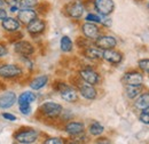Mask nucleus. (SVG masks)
Here are the masks:
<instances>
[{
  "mask_svg": "<svg viewBox=\"0 0 149 144\" xmlns=\"http://www.w3.org/2000/svg\"><path fill=\"white\" fill-rule=\"evenodd\" d=\"M39 112L48 119H56L62 114L63 107L56 102L48 101V102H44L39 107Z\"/></svg>",
  "mask_w": 149,
  "mask_h": 144,
  "instance_id": "f257e3e1",
  "label": "nucleus"
},
{
  "mask_svg": "<svg viewBox=\"0 0 149 144\" xmlns=\"http://www.w3.org/2000/svg\"><path fill=\"white\" fill-rule=\"evenodd\" d=\"M54 88L58 91V94L65 102L74 103L78 101V91L72 86H70L65 82H56L54 85Z\"/></svg>",
  "mask_w": 149,
  "mask_h": 144,
  "instance_id": "f03ea898",
  "label": "nucleus"
},
{
  "mask_svg": "<svg viewBox=\"0 0 149 144\" xmlns=\"http://www.w3.org/2000/svg\"><path fill=\"white\" fill-rule=\"evenodd\" d=\"M64 13L68 17L79 19L85 13V5L81 0H72L64 6Z\"/></svg>",
  "mask_w": 149,
  "mask_h": 144,
  "instance_id": "7ed1b4c3",
  "label": "nucleus"
},
{
  "mask_svg": "<svg viewBox=\"0 0 149 144\" xmlns=\"http://www.w3.org/2000/svg\"><path fill=\"white\" fill-rule=\"evenodd\" d=\"M14 138L23 144L35 143L38 140V132L32 128H21L14 134Z\"/></svg>",
  "mask_w": 149,
  "mask_h": 144,
  "instance_id": "20e7f679",
  "label": "nucleus"
},
{
  "mask_svg": "<svg viewBox=\"0 0 149 144\" xmlns=\"http://www.w3.org/2000/svg\"><path fill=\"white\" fill-rule=\"evenodd\" d=\"M93 7L101 16H109L115 10L113 0H93Z\"/></svg>",
  "mask_w": 149,
  "mask_h": 144,
  "instance_id": "39448f33",
  "label": "nucleus"
},
{
  "mask_svg": "<svg viewBox=\"0 0 149 144\" xmlns=\"http://www.w3.org/2000/svg\"><path fill=\"white\" fill-rule=\"evenodd\" d=\"M23 73V69L17 64H2L0 65V77L5 79L19 78Z\"/></svg>",
  "mask_w": 149,
  "mask_h": 144,
  "instance_id": "423d86ee",
  "label": "nucleus"
},
{
  "mask_svg": "<svg viewBox=\"0 0 149 144\" xmlns=\"http://www.w3.org/2000/svg\"><path fill=\"white\" fill-rule=\"evenodd\" d=\"M79 78L84 82H87V84H90L92 86L99 85L100 81H101L100 74L92 68H84V69L79 70Z\"/></svg>",
  "mask_w": 149,
  "mask_h": 144,
  "instance_id": "0eeeda50",
  "label": "nucleus"
},
{
  "mask_svg": "<svg viewBox=\"0 0 149 144\" xmlns=\"http://www.w3.org/2000/svg\"><path fill=\"white\" fill-rule=\"evenodd\" d=\"M94 46L99 47L102 51L106 49H112L117 46V39L110 35H100L94 40Z\"/></svg>",
  "mask_w": 149,
  "mask_h": 144,
  "instance_id": "6e6552de",
  "label": "nucleus"
},
{
  "mask_svg": "<svg viewBox=\"0 0 149 144\" xmlns=\"http://www.w3.org/2000/svg\"><path fill=\"white\" fill-rule=\"evenodd\" d=\"M78 88L79 94L85 98V100H88V101H93L96 98L97 96V91L94 88V86L87 84V82H84L83 80L81 81H77V84H74Z\"/></svg>",
  "mask_w": 149,
  "mask_h": 144,
  "instance_id": "1a4fd4ad",
  "label": "nucleus"
},
{
  "mask_svg": "<svg viewBox=\"0 0 149 144\" xmlns=\"http://www.w3.org/2000/svg\"><path fill=\"white\" fill-rule=\"evenodd\" d=\"M123 82L125 86H140L143 85V74L140 71L132 70L126 72L123 77Z\"/></svg>",
  "mask_w": 149,
  "mask_h": 144,
  "instance_id": "9d476101",
  "label": "nucleus"
},
{
  "mask_svg": "<svg viewBox=\"0 0 149 144\" xmlns=\"http://www.w3.org/2000/svg\"><path fill=\"white\" fill-rule=\"evenodd\" d=\"M14 51L16 54L21 55L23 57H28L35 53V47L31 42H29L26 40H19L17 42H15Z\"/></svg>",
  "mask_w": 149,
  "mask_h": 144,
  "instance_id": "9b49d317",
  "label": "nucleus"
},
{
  "mask_svg": "<svg viewBox=\"0 0 149 144\" xmlns=\"http://www.w3.org/2000/svg\"><path fill=\"white\" fill-rule=\"evenodd\" d=\"M81 32L85 38H87L88 40H95L97 37L100 36V28L90 22H85L81 25Z\"/></svg>",
  "mask_w": 149,
  "mask_h": 144,
  "instance_id": "f8f14e48",
  "label": "nucleus"
},
{
  "mask_svg": "<svg viewBox=\"0 0 149 144\" xmlns=\"http://www.w3.org/2000/svg\"><path fill=\"white\" fill-rule=\"evenodd\" d=\"M46 29V22L41 18H35L32 22H30L26 25V30L31 36H38L41 35Z\"/></svg>",
  "mask_w": 149,
  "mask_h": 144,
  "instance_id": "ddd939ff",
  "label": "nucleus"
},
{
  "mask_svg": "<svg viewBox=\"0 0 149 144\" xmlns=\"http://www.w3.org/2000/svg\"><path fill=\"white\" fill-rule=\"evenodd\" d=\"M38 13L33 8H24V9H19L17 12V19L19 23L28 25L30 22H32L35 18H37Z\"/></svg>",
  "mask_w": 149,
  "mask_h": 144,
  "instance_id": "4468645a",
  "label": "nucleus"
},
{
  "mask_svg": "<svg viewBox=\"0 0 149 144\" xmlns=\"http://www.w3.org/2000/svg\"><path fill=\"white\" fill-rule=\"evenodd\" d=\"M102 58L104 61H107L108 63L113 64V65H117L119 63H122L123 61V54L116 49H106L103 51V54H102Z\"/></svg>",
  "mask_w": 149,
  "mask_h": 144,
  "instance_id": "2eb2a0df",
  "label": "nucleus"
},
{
  "mask_svg": "<svg viewBox=\"0 0 149 144\" xmlns=\"http://www.w3.org/2000/svg\"><path fill=\"white\" fill-rule=\"evenodd\" d=\"M16 94L14 91H5L0 96V109H9L16 103Z\"/></svg>",
  "mask_w": 149,
  "mask_h": 144,
  "instance_id": "dca6fc26",
  "label": "nucleus"
},
{
  "mask_svg": "<svg viewBox=\"0 0 149 144\" xmlns=\"http://www.w3.org/2000/svg\"><path fill=\"white\" fill-rule=\"evenodd\" d=\"M1 25H2V29L7 32H16L19 31V26H21V23L17 18L15 17H6L1 21Z\"/></svg>",
  "mask_w": 149,
  "mask_h": 144,
  "instance_id": "f3484780",
  "label": "nucleus"
},
{
  "mask_svg": "<svg viewBox=\"0 0 149 144\" xmlns=\"http://www.w3.org/2000/svg\"><path fill=\"white\" fill-rule=\"evenodd\" d=\"M64 130L70 136H76V135H79V134L84 133L85 125L80 121H70L64 126Z\"/></svg>",
  "mask_w": 149,
  "mask_h": 144,
  "instance_id": "a211bd4d",
  "label": "nucleus"
},
{
  "mask_svg": "<svg viewBox=\"0 0 149 144\" xmlns=\"http://www.w3.org/2000/svg\"><path fill=\"white\" fill-rule=\"evenodd\" d=\"M84 56L87 58V60H91V61H97V60H101L102 58V54H103V51L100 49L99 47L96 46H88L86 48H84V52H83Z\"/></svg>",
  "mask_w": 149,
  "mask_h": 144,
  "instance_id": "6ab92c4d",
  "label": "nucleus"
},
{
  "mask_svg": "<svg viewBox=\"0 0 149 144\" xmlns=\"http://www.w3.org/2000/svg\"><path fill=\"white\" fill-rule=\"evenodd\" d=\"M134 108L139 111L149 108V91H142L136 98H134Z\"/></svg>",
  "mask_w": 149,
  "mask_h": 144,
  "instance_id": "aec40b11",
  "label": "nucleus"
},
{
  "mask_svg": "<svg viewBox=\"0 0 149 144\" xmlns=\"http://www.w3.org/2000/svg\"><path fill=\"white\" fill-rule=\"evenodd\" d=\"M48 80H49V78H48V75H46V74L38 75V77H36L35 79H32V80L30 81V87H31V89H33V90L41 89V88H44V87L48 84Z\"/></svg>",
  "mask_w": 149,
  "mask_h": 144,
  "instance_id": "412c9836",
  "label": "nucleus"
},
{
  "mask_svg": "<svg viewBox=\"0 0 149 144\" xmlns=\"http://www.w3.org/2000/svg\"><path fill=\"white\" fill-rule=\"evenodd\" d=\"M37 98L36 94L32 91H24L17 98V104L19 105H31L32 102H35Z\"/></svg>",
  "mask_w": 149,
  "mask_h": 144,
  "instance_id": "4be33fe9",
  "label": "nucleus"
},
{
  "mask_svg": "<svg viewBox=\"0 0 149 144\" xmlns=\"http://www.w3.org/2000/svg\"><path fill=\"white\" fill-rule=\"evenodd\" d=\"M143 91V85L140 86H125V94L127 98L134 100Z\"/></svg>",
  "mask_w": 149,
  "mask_h": 144,
  "instance_id": "5701e85b",
  "label": "nucleus"
},
{
  "mask_svg": "<svg viewBox=\"0 0 149 144\" xmlns=\"http://www.w3.org/2000/svg\"><path fill=\"white\" fill-rule=\"evenodd\" d=\"M60 47L63 53H70L74 49V42L70 39V37L63 36L60 40Z\"/></svg>",
  "mask_w": 149,
  "mask_h": 144,
  "instance_id": "b1692460",
  "label": "nucleus"
},
{
  "mask_svg": "<svg viewBox=\"0 0 149 144\" xmlns=\"http://www.w3.org/2000/svg\"><path fill=\"white\" fill-rule=\"evenodd\" d=\"M104 132V127L102 126L99 121H92L88 126V133L92 136H100Z\"/></svg>",
  "mask_w": 149,
  "mask_h": 144,
  "instance_id": "393cba45",
  "label": "nucleus"
},
{
  "mask_svg": "<svg viewBox=\"0 0 149 144\" xmlns=\"http://www.w3.org/2000/svg\"><path fill=\"white\" fill-rule=\"evenodd\" d=\"M101 15H99L97 13H87V15L85 16V22H90L94 24H100L101 23Z\"/></svg>",
  "mask_w": 149,
  "mask_h": 144,
  "instance_id": "a878e982",
  "label": "nucleus"
},
{
  "mask_svg": "<svg viewBox=\"0 0 149 144\" xmlns=\"http://www.w3.org/2000/svg\"><path fill=\"white\" fill-rule=\"evenodd\" d=\"M38 5V0H19V7L21 9L24 8H33Z\"/></svg>",
  "mask_w": 149,
  "mask_h": 144,
  "instance_id": "bb28decb",
  "label": "nucleus"
},
{
  "mask_svg": "<svg viewBox=\"0 0 149 144\" xmlns=\"http://www.w3.org/2000/svg\"><path fill=\"white\" fill-rule=\"evenodd\" d=\"M138 66L142 72L149 73V58H141L138 62Z\"/></svg>",
  "mask_w": 149,
  "mask_h": 144,
  "instance_id": "cd10ccee",
  "label": "nucleus"
},
{
  "mask_svg": "<svg viewBox=\"0 0 149 144\" xmlns=\"http://www.w3.org/2000/svg\"><path fill=\"white\" fill-rule=\"evenodd\" d=\"M139 120L145 125H149V108L141 111V113L139 116Z\"/></svg>",
  "mask_w": 149,
  "mask_h": 144,
  "instance_id": "c85d7f7f",
  "label": "nucleus"
},
{
  "mask_svg": "<svg viewBox=\"0 0 149 144\" xmlns=\"http://www.w3.org/2000/svg\"><path fill=\"white\" fill-rule=\"evenodd\" d=\"M76 44L79 48H86V47H88V39L85 37H79V38H77Z\"/></svg>",
  "mask_w": 149,
  "mask_h": 144,
  "instance_id": "c756f323",
  "label": "nucleus"
},
{
  "mask_svg": "<svg viewBox=\"0 0 149 144\" xmlns=\"http://www.w3.org/2000/svg\"><path fill=\"white\" fill-rule=\"evenodd\" d=\"M9 38H10V39H9L10 42H17V41H19V40H22L23 33L19 32V31H16V32H13L12 36L9 37Z\"/></svg>",
  "mask_w": 149,
  "mask_h": 144,
  "instance_id": "7c9ffc66",
  "label": "nucleus"
},
{
  "mask_svg": "<svg viewBox=\"0 0 149 144\" xmlns=\"http://www.w3.org/2000/svg\"><path fill=\"white\" fill-rule=\"evenodd\" d=\"M44 144H64V142L58 137H48Z\"/></svg>",
  "mask_w": 149,
  "mask_h": 144,
  "instance_id": "2f4dec72",
  "label": "nucleus"
},
{
  "mask_svg": "<svg viewBox=\"0 0 149 144\" xmlns=\"http://www.w3.org/2000/svg\"><path fill=\"white\" fill-rule=\"evenodd\" d=\"M101 25H103L104 28H110L112 24V21L110 17H108V16H102L101 17V23H100Z\"/></svg>",
  "mask_w": 149,
  "mask_h": 144,
  "instance_id": "473e14b6",
  "label": "nucleus"
},
{
  "mask_svg": "<svg viewBox=\"0 0 149 144\" xmlns=\"http://www.w3.org/2000/svg\"><path fill=\"white\" fill-rule=\"evenodd\" d=\"M19 112L24 116H28L31 112V105H19Z\"/></svg>",
  "mask_w": 149,
  "mask_h": 144,
  "instance_id": "72a5a7b5",
  "label": "nucleus"
},
{
  "mask_svg": "<svg viewBox=\"0 0 149 144\" xmlns=\"http://www.w3.org/2000/svg\"><path fill=\"white\" fill-rule=\"evenodd\" d=\"M2 118H5V119L8 120V121H15V120H16V116H14V114H12V113H9V112L2 113Z\"/></svg>",
  "mask_w": 149,
  "mask_h": 144,
  "instance_id": "f704fd0d",
  "label": "nucleus"
},
{
  "mask_svg": "<svg viewBox=\"0 0 149 144\" xmlns=\"http://www.w3.org/2000/svg\"><path fill=\"white\" fill-rule=\"evenodd\" d=\"M8 53V49H7V47L5 46V45H2V44H0V57H3V56H6Z\"/></svg>",
  "mask_w": 149,
  "mask_h": 144,
  "instance_id": "c9c22d12",
  "label": "nucleus"
},
{
  "mask_svg": "<svg viewBox=\"0 0 149 144\" xmlns=\"http://www.w3.org/2000/svg\"><path fill=\"white\" fill-rule=\"evenodd\" d=\"M6 5H9V6H19V0H3Z\"/></svg>",
  "mask_w": 149,
  "mask_h": 144,
  "instance_id": "e433bc0d",
  "label": "nucleus"
},
{
  "mask_svg": "<svg viewBox=\"0 0 149 144\" xmlns=\"http://www.w3.org/2000/svg\"><path fill=\"white\" fill-rule=\"evenodd\" d=\"M7 17V12L3 8H0V21H2L3 18Z\"/></svg>",
  "mask_w": 149,
  "mask_h": 144,
  "instance_id": "4c0bfd02",
  "label": "nucleus"
},
{
  "mask_svg": "<svg viewBox=\"0 0 149 144\" xmlns=\"http://www.w3.org/2000/svg\"><path fill=\"white\" fill-rule=\"evenodd\" d=\"M9 9L12 13H17L19 10V6H9Z\"/></svg>",
  "mask_w": 149,
  "mask_h": 144,
  "instance_id": "58836bf2",
  "label": "nucleus"
},
{
  "mask_svg": "<svg viewBox=\"0 0 149 144\" xmlns=\"http://www.w3.org/2000/svg\"><path fill=\"white\" fill-rule=\"evenodd\" d=\"M64 144H83L80 143V142H78V141H76L74 138H71V140H68V141H65Z\"/></svg>",
  "mask_w": 149,
  "mask_h": 144,
  "instance_id": "ea45409f",
  "label": "nucleus"
},
{
  "mask_svg": "<svg viewBox=\"0 0 149 144\" xmlns=\"http://www.w3.org/2000/svg\"><path fill=\"white\" fill-rule=\"evenodd\" d=\"M95 144H110V143H109L108 140H106V138H101V140H97Z\"/></svg>",
  "mask_w": 149,
  "mask_h": 144,
  "instance_id": "a19ab883",
  "label": "nucleus"
},
{
  "mask_svg": "<svg viewBox=\"0 0 149 144\" xmlns=\"http://www.w3.org/2000/svg\"><path fill=\"white\" fill-rule=\"evenodd\" d=\"M6 88V86H5V84H2L1 81H0V90H3Z\"/></svg>",
  "mask_w": 149,
  "mask_h": 144,
  "instance_id": "79ce46f5",
  "label": "nucleus"
},
{
  "mask_svg": "<svg viewBox=\"0 0 149 144\" xmlns=\"http://www.w3.org/2000/svg\"><path fill=\"white\" fill-rule=\"evenodd\" d=\"M5 5H6V3H5V1H3V0H0V8H3V7H5Z\"/></svg>",
  "mask_w": 149,
  "mask_h": 144,
  "instance_id": "37998d69",
  "label": "nucleus"
},
{
  "mask_svg": "<svg viewBox=\"0 0 149 144\" xmlns=\"http://www.w3.org/2000/svg\"><path fill=\"white\" fill-rule=\"evenodd\" d=\"M147 8H148V10H149V2L147 3Z\"/></svg>",
  "mask_w": 149,
  "mask_h": 144,
  "instance_id": "c03bdc74",
  "label": "nucleus"
}]
</instances>
